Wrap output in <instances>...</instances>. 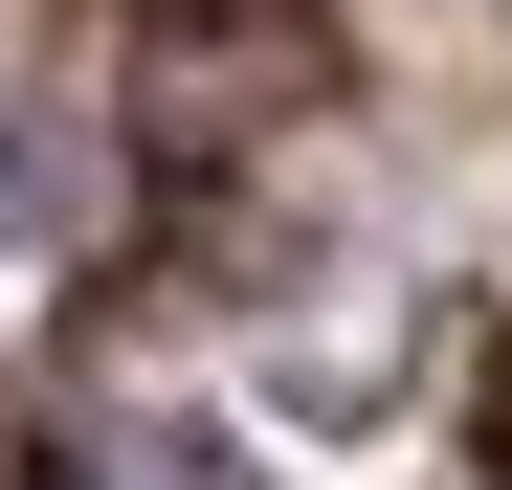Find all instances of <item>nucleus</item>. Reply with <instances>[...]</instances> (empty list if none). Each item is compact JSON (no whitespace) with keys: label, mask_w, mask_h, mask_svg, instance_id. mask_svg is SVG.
I'll use <instances>...</instances> for the list:
<instances>
[{"label":"nucleus","mask_w":512,"mask_h":490,"mask_svg":"<svg viewBox=\"0 0 512 490\" xmlns=\"http://www.w3.org/2000/svg\"><path fill=\"white\" fill-rule=\"evenodd\" d=\"M67 223H90V179L45 156V112H0V245H67Z\"/></svg>","instance_id":"1"}]
</instances>
